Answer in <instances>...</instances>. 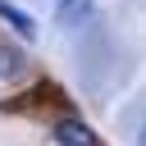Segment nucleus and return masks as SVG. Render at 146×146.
I'll use <instances>...</instances> for the list:
<instances>
[{
	"instance_id": "nucleus-1",
	"label": "nucleus",
	"mask_w": 146,
	"mask_h": 146,
	"mask_svg": "<svg viewBox=\"0 0 146 146\" xmlns=\"http://www.w3.org/2000/svg\"><path fill=\"white\" fill-rule=\"evenodd\" d=\"M55 141H59V146H100V137H96L82 119H59V123H55Z\"/></svg>"
},
{
	"instance_id": "nucleus-2",
	"label": "nucleus",
	"mask_w": 146,
	"mask_h": 146,
	"mask_svg": "<svg viewBox=\"0 0 146 146\" xmlns=\"http://www.w3.org/2000/svg\"><path fill=\"white\" fill-rule=\"evenodd\" d=\"M96 14V0H59L55 5V23L59 27H78V23H87Z\"/></svg>"
},
{
	"instance_id": "nucleus-3",
	"label": "nucleus",
	"mask_w": 146,
	"mask_h": 146,
	"mask_svg": "<svg viewBox=\"0 0 146 146\" xmlns=\"http://www.w3.org/2000/svg\"><path fill=\"white\" fill-rule=\"evenodd\" d=\"M0 18H5V23L23 36V41H32V36H36V18H32V14H23L14 0H0Z\"/></svg>"
},
{
	"instance_id": "nucleus-4",
	"label": "nucleus",
	"mask_w": 146,
	"mask_h": 146,
	"mask_svg": "<svg viewBox=\"0 0 146 146\" xmlns=\"http://www.w3.org/2000/svg\"><path fill=\"white\" fill-rule=\"evenodd\" d=\"M23 73V55L14 46H0V78H18Z\"/></svg>"
}]
</instances>
